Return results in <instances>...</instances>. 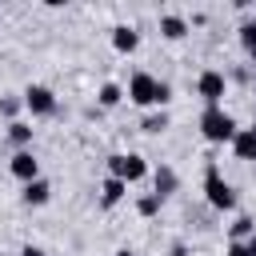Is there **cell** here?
Listing matches in <instances>:
<instances>
[{"mask_svg":"<svg viewBox=\"0 0 256 256\" xmlns=\"http://www.w3.org/2000/svg\"><path fill=\"white\" fill-rule=\"evenodd\" d=\"M128 100L140 104V108H164V104L172 100V88H168L164 80L148 76V72H136V76L128 80Z\"/></svg>","mask_w":256,"mask_h":256,"instance_id":"obj_1","label":"cell"},{"mask_svg":"<svg viewBox=\"0 0 256 256\" xmlns=\"http://www.w3.org/2000/svg\"><path fill=\"white\" fill-rule=\"evenodd\" d=\"M200 132H204L208 144H232V136H236V120H232L224 108H204V116H200Z\"/></svg>","mask_w":256,"mask_h":256,"instance_id":"obj_2","label":"cell"},{"mask_svg":"<svg viewBox=\"0 0 256 256\" xmlns=\"http://www.w3.org/2000/svg\"><path fill=\"white\" fill-rule=\"evenodd\" d=\"M204 196H208V204H212V208H220V212L236 208V192H232V184L220 176V168H216V164H208V168H204Z\"/></svg>","mask_w":256,"mask_h":256,"instance_id":"obj_3","label":"cell"},{"mask_svg":"<svg viewBox=\"0 0 256 256\" xmlns=\"http://www.w3.org/2000/svg\"><path fill=\"white\" fill-rule=\"evenodd\" d=\"M108 172H112L116 180H124V184H136V180L148 176V164H144V156H136V152H116V156H108Z\"/></svg>","mask_w":256,"mask_h":256,"instance_id":"obj_4","label":"cell"},{"mask_svg":"<svg viewBox=\"0 0 256 256\" xmlns=\"http://www.w3.org/2000/svg\"><path fill=\"white\" fill-rule=\"evenodd\" d=\"M24 108H28L32 116H52V112H56V96H52V88H44V84H28V92H24Z\"/></svg>","mask_w":256,"mask_h":256,"instance_id":"obj_5","label":"cell"},{"mask_svg":"<svg viewBox=\"0 0 256 256\" xmlns=\"http://www.w3.org/2000/svg\"><path fill=\"white\" fill-rule=\"evenodd\" d=\"M196 92L204 96V104H208V108H220V96H224V72H216V68L200 72V80H196Z\"/></svg>","mask_w":256,"mask_h":256,"instance_id":"obj_6","label":"cell"},{"mask_svg":"<svg viewBox=\"0 0 256 256\" xmlns=\"http://www.w3.org/2000/svg\"><path fill=\"white\" fill-rule=\"evenodd\" d=\"M8 168H12V176H16V180H24V184L40 176V164H36V156H32L28 148H20V152L8 160Z\"/></svg>","mask_w":256,"mask_h":256,"instance_id":"obj_7","label":"cell"},{"mask_svg":"<svg viewBox=\"0 0 256 256\" xmlns=\"http://www.w3.org/2000/svg\"><path fill=\"white\" fill-rule=\"evenodd\" d=\"M232 152H236V160H256V128H236Z\"/></svg>","mask_w":256,"mask_h":256,"instance_id":"obj_8","label":"cell"},{"mask_svg":"<svg viewBox=\"0 0 256 256\" xmlns=\"http://www.w3.org/2000/svg\"><path fill=\"white\" fill-rule=\"evenodd\" d=\"M20 196H24V204L40 208V204H48V196H52V184L36 176V180H28V184H24V192H20Z\"/></svg>","mask_w":256,"mask_h":256,"instance_id":"obj_9","label":"cell"},{"mask_svg":"<svg viewBox=\"0 0 256 256\" xmlns=\"http://www.w3.org/2000/svg\"><path fill=\"white\" fill-rule=\"evenodd\" d=\"M112 44H116V52H136L140 32H136V28H128V24H116V28H112Z\"/></svg>","mask_w":256,"mask_h":256,"instance_id":"obj_10","label":"cell"},{"mask_svg":"<svg viewBox=\"0 0 256 256\" xmlns=\"http://www.w3.org/2000/svg\"><path fill=\"white\" fill-rule=\"evenodd\" d=\"M152 184H156V192H152V196H160V200H164V196H172V192H176V184H180V180H176V172H172L168 164H160V168H156V176H152Z\"/></svg>","mask_w":256,"mask_h":256,"instance_id":"obj_11","label":"cell"},{"mask_svg":"<svg viewBox=\"0 0 256 256\" xmlns=\"http://www.w3.org/2000/svg\"><path fill=\"white\" fill-rule=\"evenodd\" d=\"M124 192H128V184H124V180H116V176H108V180H104V188H100V204H104V208H112V204H120V200H124Z\"/></svg>","mask_w":256,"mask_h":256,"instance_id":"obj_12","label":"cell"},{"mask_svg":"<svg viewBox=\"0 0 256 256\" xmlns=\"http://www.w3.org/2000/svg\"><path fill=\"white\" fill-rule=\"evenodd\" d=\"M160 32L168 40H180V36H188V20L184 16H160Z\"/></svg>","mask_w":256,"mask_h":256,"instance_id":"obj_13","label":"cell"},{"mask_svg":"<svg viewBox=\"0 0 256 256\" xmlns=\"http://www.w3.org/2000/svg\"><path fill=\"white\" fill-rule=\"evenodd\" d=\"M140 128H144L148 136H156V132H164V128H168V112H164V108H160V112H148Z\"/></svg>","mask_w":256,"mask_h":256,"instance_id":"obj_14","label":"cell"},{"mask_svg":"<svg viewBox=\"0 0 256 256\" xmlns=\"http://www.w3.org/2000/svg\"><path fill=\"white\" fill-rule=\"evenodd\" d=\"M240 44H244V52H248V56H256V16L240 24Z\"/></svg>","mask_w":256,"mask_h":256,"instance_id":"obj_15","label":"cell"},{"mask_svg":"<svg viewBox=\"0 0 256 256\" xmlns=\"http://www.w3.org/2000/svg\"><path fill=\"white\" fill-rule=\"evenodd\" d=\"M248 236H256L252 216H236V220H232V240H248Z\"/></svg>","mask_w":256,"mask_h":256,"instance_id":"obj_16","label":"cell"},{"mask_svg":"<svg viewBox=\"0 0 256 256\" xmlns=\"http://www.w3.org/2000/svg\"><path fill=\"white\" fill-rule=\"evenodd\" d=\"M8 140L24 148V144L32 140V128H28V124H20V120H12V124H8Z\"/></svg>","mask_w":256,"mask_h":256,"instance_id":"obj_17","label":"cell"},{"mask_svg":"<svg viewBox=\"0 0 256 256\" xmlns=\"http://www.w3.org/2000/svg\"><path fill=\"white\" fill-rule=\"evenodd\" d=\"M120 96H124V92H120V84H104V88H100V96H96V100H100V104H104V108H116V104H120Z\"/></svg>","mask_w":256,"mask_h":256,"instance_id":"obj_18","label":"cell"},{"mask_svg":"<svg viewBox=\"0 0 256 256\" xmlns=\"http://www.w3.org/2000/svg\"><path fill=\"white\" fill-rule=\"evenodd\" d=\"M136 212H140V216H156V212H160V196H152V192L140 196V200H136Z\"/></svg>","mask_w":256,"mask_h":256,"instance_id":"obj_19","label":"cell"},{"mask_svg":"<svg viewBox=\"0 0 256 256\" xmlns=\"http://www.w3.org/2000/svg\"><path fill=\"white\" fill-rule=\"evenodd\" d=\"M224 256H248V248H244V240H232V244H228V252H224Z\"/></svg>","mask_w":256,"mask_h":256,"instance_id":"obj_20","label":"cell"},{"mask_svg":"<svg viewBox=\"0 0 256 256\" xmlns=\"http://www.w3.org/2000/svg\"><path fill=\"white\" fill-rule=\"evenodd\" d=\"M16 108H20V100H12V96H8V100H0V112H4V116H12Z\"/></svg>","mask_w":256,"mask_h":256,"instance_id":"obj_21","label":"cell"},{"mask_svg":"<svg viewBox=\"0 0 256 256\" xmlns=\"http://www.w3.org/2000/svg\"><path fill=\"white\" fill-rule=\"evenodd\" d=\"M20 256H44V248H36V244H24V248H20Z\"/></svg>","mask_w":256,"mask_h":256,"instance_id":"obj_22","label":"cell"},{"mask_svg":"<svg viewBox=\"0 0 256 256\" xmlns=\"http://www.w3.org/2000/svg\"><path fill=\"white\" fill-rule=\"evenodd\" d=\"M168 256H188V244H172V252Z\"/></svg>","mask_w":256,"mask_h":256,"instance_id":"obj_23","label":"cell"},{"mask_svg":"<svg viewBox=\"0 0 256 256\" xmlns=\"http://www.w3.org/2000/svg\"><path fill=\"white\" fill-rule=\"evenodd\" d=\"M116 256H136V252H132V248H120V252H116Z\"/></svg>","mask_w":256,"mask_h":256,"instance_id":"obj_24","label":"cell"}]
</instances>
